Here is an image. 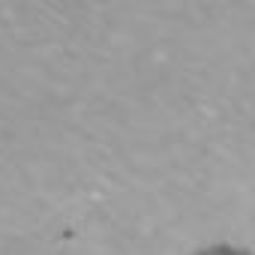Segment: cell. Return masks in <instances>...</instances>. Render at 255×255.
Listing matches in <instances>:
<instances>
[{
  "label": "cell",
  "instance_id": "6da1fadb",
  "mask_svg": "<svg viewBox=\"0 0 255 255\" xmlns=\"http://www.w3.org/2000/svg\"><path fill=\"white\" fill-rule=\"evenodd\" d=\"M201 255H243V252L228 249V246H219V249H210V252H201Z\"/></svg>",
  "mask_w": 255,
  "mask_h": 255
}]
</instances>
